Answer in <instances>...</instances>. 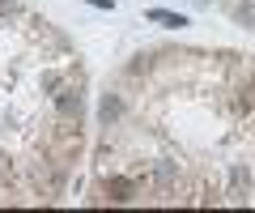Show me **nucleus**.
<instances>
[{"instance_id":"nucleus-1","label":"nucleus","mask_w":255,"mask_h":213,"mask_svg":"<svg viewBox=\"0 0 255 213\" xmlns=\"http://www.w3.org/2000/svg\"><path fill=\"white\" fill-rule=\"evenodd\" d=\"M251 196V175H247L243 167L230 171V201H247Z\"/></svg>"},{"instance_id":"nucleus-2","label":"nucleus","mask_w":255,"mask_h":213,"mask_svg":"<svg viewBox=\"0 0 255 213\" xmlns=\"http://www.w3.org/2000/svg\"><path fill=\"white\" fill-rule=\"evenodd\" d=\"M55 107H60L64 120H73V115H81V94H77V90H64L60 98H55Z\"/></svg>"},{"instance_id":"nucleus-3","label":"nucleus","mask_w":255,"mask_h":213,"mask_svg":"<svg viewBox=\"0 0 255 213\" xmlns=\"http://www.w3.org/2000/svg\"><path fill=\"white\" fill-rule=\"evenodd\" d=\"M149 21H162V26H170V30L187 26V17H183V13H170V9H149Z\"/></svg>"},{"instance_id":"nucleus-4","label":"nucleus","mask_w":255,"mask_h":213,"mask_svg":"<svg viewBox=\"0 0 255 213\" xmlns=\"http://www.w3.org/2000/svg\"><path fill=\"white\" fill-rule=\"evenodd\" d=\"M107 192H111V201H128L132 184H128V179H115V184H107Z\"/></svg>"},{"instance_id":"nucleus-5","label":"nucleus","mask_w":255,"mask_h":213,"mask_svg":"<svg viewBox=\"0 0 255 213\" xmlns=\"http://www.w3.org/2000/svg\"><path fill=\"white\" fill-rule=\"evenodd\" d=\"M115 115H119V98H111V94H107V98H102V120H115Z\"/></svg>"},{"instance_id":"nucleus-6","label":"nucleus","mask_w":255,"mask_h":213,"mask_svg":"<svg viewBox=\"0 0 255 213\" xmlns=\"http://www.w3.org/2000/svg\"><path fill=\"white\" fill-rule=\"evenodd\" d=\"M0 17H13V4H9V0H0Z\"/></svg>"},{"instance_id":"nucleus-7","label":"nucleus","mask_w":255,"mask_h":213,"mask_svg":"<svg viewBox=\"0 0 255 213\" xmlns=\"http://www.w3.org/2000/svg\"><path fill=\"white\" fill-rule=\"evenodd\" d=\"M90 4H98V9H111V0H90Z\"/></svg>"}]
</instances>
